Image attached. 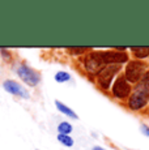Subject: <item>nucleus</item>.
I'll return each instance as SVG.
<instances>
[{"instance_id":"obj_1","label":"nucleus","mask_w":149,"mask_h":150,"mask_svg":"<svg viewBox=\"0 0 149 150\" xmlns=\"http://www.w3.org/2000/svg\"><path fill=\"white\" fill-rule=\"evenodd\" d=\"M149 100V73L144 74L139 85L135 88L132 96L130 97V107L132 110L143 108Z\"/></svg>"},{"instance_id":"obj_2","label":"nucleus","mask_w":149,"mask_h":150,"mask_svg":"<svg viewBox=\"0 0 149 150\" xmlns=\"http://www.w3.org/2000/svg\"><path fill=\"white\" fill-rule=\"evenodd\" d=\"M147 65L141 62H130L126 68V80L130 82H137L140 79L144 77Z\"/></svg>"},{"instance_id":"obj_3","label":"nucleus","mask_w":149,"mask_h":150,"mask_svg":"<svg viewBox=\"0 0 149 150\" xmlns=\"http://www.w3.org/2000/svg\"><path fill=\"white\" fill-rule=\"evenodd\" d=\"M120 68H122L120 64H109L99 72L98 82L102 89H109V86H110V83H111V80H113L114 76L120 71Z\"/></svg>"},{"instance_id":"obj_4","label":"nucleus","mask_w":149,"mask_h":150,"mask_svg":"<svg viewBox=\"0 0 149 150\" xmlns=\"http://www.w3.org/2000/svg\"><path fill=\"white\" fill-rule=\"evenodd\" d=\"M17 74L20 76V79H21L22 81L26 82L28 85H30V86L38 85L39 80H41L38 72H35L34 69L29 68L28 65H25V64L20 65V67L17 68Z\"/></svg>"},{"instance_id":"obj_5","label":"nucleus","mask_w":149,"mask_h":150,"mask_svg":"<svg viewBox=\"0 0 149 150\" xmlns=\"http://www.w3.org/2000/svg\"><path fill=\"white\" fill-rule=\"evenodd\" d=\"M85 68L92 74H97L105 68V63L99 52H90L85 57Z\"/></svg>"},{"instance_id":"obj_6","label":"nucleus","mask_w":149,"mask_h":150,"mask_svg":"<svg viewBox=\"0 0 149 150\" xmlns=\"http://www.w3.org/2000/svg\"><path fill=\"white\" fill-rule=\"evenodd\" d=\"M105 64H122L128 60L127 54L122 51H107V52H99Z\"/></svg>"},{"instance_id":"obj_7","label":"nucleus","mask_w":149,"mask_h":150,"mask_svg":"<svg viewBox=\"0 0 149 150\" xmlns=\"http://www.w3.org/2000/svg\"><path fill=\"white\" fill-rule=\"evenodd\" d=\"M130 91H131V88H130V85H128L127 80H126L124 77H119L113 86L114 96L116 98H126L130 94Z\"/></svg>"},{"instance_id":"obj_8","label":"nucleus","mask_w":149,"mask_h":150,"mask_svg":"<svg viewBox=\"0 0 149 150\" xmlns=\"http://www.w3.org/2000/svg\"><path fill=\"white\" fill-rule=\"evenodd\" d=\"M3 86H4V89L8 91V93L15 94V96H18V97H22V98H29L28 91L25 90L20 83L13 81V80H7V81H4Z\"/></svg>"},{"instance_id":"obj_9","label":"nucleus","mask_w":149,"mask_h":150,"mask_svg":"<svg viewBox=\"0 0 149 150\" xmlns=\"http://www.w3.org/2000/svg\"><path fill=\"white\" fill-rule=\"evenodd\" d=\"M55 105H56V107H58V110L62 114H64V115H67V116H70V117H72V119H77V115L74 114V112L71 110L70 107H67L65 105H63L60 100H56L55 102Z\"/></svg>"},{"instance_id":"obj_10","label":"nucleus","mask_w":149,"mask_h":150,"mask_svg":"<svg viewBox=\"0 0 149 150\" xmlns=\"http://www.w3.org/2000/svg\"><path fill=\"white\" fill-rule=\"evenodd\" d=\"M131 50L137 57H147L149 55V47H132Z\"/></svg>"},{"instance_id":"obj_11","label":"nucleus","mask_w":149,"mask_h":150,"mask_svg":"<svg viewBox=\"0 0 149 150\" xmlns=\"http://www.w3.org/2000/svg\"><path fill=\"white\" fill-rule=\"evenodd\" d=\"M58 131H59L60 134H68V133H71V131H72V125L67 122H63V123L59 124Z\"/></svg>"},{"instance_id":"obj_12","label":"nucleus","mask_w":149,"mask_h":150,"mask_svg":"<svg viewBox=\"0 0 149 150\" xmlns=\"http://www.w3.org/2000/svg\"><path fill=\"white\" fill-rule=\"evenodd\" d=\"M58 140L63 144V145H65V146H72V145H73L72 137H70L68 134H59V136H58Z\"/></svg>"},{"instance_id":"obj_13","label":"nucleus","mask_w":149,"mask_h":150,"mask_svg":"<svg viewBox=\"0 0 149 150\" xmlns=\"http://www.w3.org/2000/svg\"><path fill=\"white\" fill-rule=\"evenodd\" d=\"M70 79H71V76L67 73V72H58V73L55 74V80L58 82H65Z\"/></svg>"},{"instance_id":"obj_14","label":"nucleus","mask_w":149,"mask_h":150,"mask_svg":"<svg viewBox=\"0 0 149 150\" xmlns=\"http://www.w3.org/2000/svg\"><path fill=\"white\" fill-rule=\"evenodd\" d=\"M68 50L71 51V52H73V54H80V52H84V51H87V48L85 47H79V48H68Z\"/></svg>"},{"instance_id":"obj_15","label":"nucleus","mask_w":149,"mask_h":150,"mask_svg":"<svg viewBox=\"0 0 149 150\" xmlns=\"http://www.w3.org/2000/svg\"><path fill=\"white\" fill-rule=\"evenodd\" d=\"M141 131H143V133L147 134V136L149 137V128L147 125H141Z\"/></svg>"},{"instance_id":"obj_16","label":"nucleus","mask_w":149,"mask_h":150,"mask_svg":"<svg viewBox=\"0 0 149 150\" xmlns=\"http://www.w3.org/2000/svg\"><path fill=\"white\" fill-rule=\"evenodd\" d=\"M93 150H105L104 148H99V146H96V148H93Z\"/></svg>"}]
</instances>
